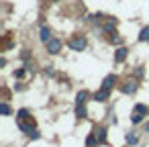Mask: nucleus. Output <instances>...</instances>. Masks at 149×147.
<instances>
[{
    "label": "nucleus",
    "mask_w": 149,
    "mask_h": 147,
    "mask_svg": "<svg viewBox=\"0 0 149 147\" xmlns=\"http://www.w3.org/2000/svg\"><path fill=\"white\" fill-rule=\"evenodd\" d=\"M137 141H139V139H137V135H133V133H129V135H127V143H131V145H135Z\"/></svg>",
    "instance_id": "f3484780"
},
{
    "label": "nucleus",
    "mask_w": 149,
    "mask_h": 147,
    "mask_svg": "<svg viewBox=\"0 0 149 147\" xmlns=\"http://www.w3.org/2000/svg\"><path fill=\"white\" fill-rule=\"evenodd\" d=\"M108 41H110L112 45H120V43H123V39H120V37H108Z\"/></svg>",
    "instance_id": "a211bd4d"
},
{
    "label": "nucleus",
    "mask_w": 149,
    "mask_h": 147,
    "mask_svg": "<svg viewBox=\"0 0 149 147\" xmlns=\"http://www.w3.org/2000/svg\"><path fill=\"white\" fill-rule=\"evenodd\" d=\"M114 82H116V76L114 74H108L104 80H102V88H106V90H110L112 86H114Z\"/></svg>",
    "instance_id": "39448f33"
},
{
    "label": "nucleus",
    "mask_w": 149,
    "mask_h": 147,
    "mask_svg": "<svg viewBox=\"0 0 149 147\" xmlns=\"http://www.w3.org/2000/svg\"><path fill=\"white\" fill-rule=\"evenodd\" d=\"M86 98H88V92H86V90L78 92V96H76V104H84V102H86Z\"/></svg>",
    "instance_id": "9b49d317"
},
{
    "label": "nucleus",
    "mask_w": 149,
    "mask_h": 147,
    "mask_svg": "<svg viewBox=\"0 0 149 147\" xmlns=\"http://www.w3.org/2000/svg\"><path fill=\"white\" fill-rule=\"evenodd\" d=\"M120 90H123L125 94H135V92H137V84H135V82H125V84L120 86Z\"/></svg>",
    "instance_id": "423d86ee"
},
{
    "label": "nucleus",
    "mask_w": 149,
    "mask_h": 147,
    "mask_svg": "<svg viewBox=\"0 0 149 147\" xmlns=\"http://www.w3.org/2000/svg\"><path fill=\"white\" fill-rule=\"evenodd\" d=\"M135 76L141 78V76H143V68H137V70H135Z\"/></svg>",
    "instance_id": "5701e85b"
},
{
    "label": "nucleus",
    "mask_w": 149,
    "mask_h": 147,
    "mask_svg": "<svg viewBox=\"0 0 149 147\" xmlns=\"http://www.w3.org/2000/svg\"><path fill=\"white\" fill-rule=\"evenodd\" d=\"M127 53H129V49L118 47V49H116V53H114V61H116V63H123V61L127 59Z\"/></svg>",
    "instance_id": "7ed1b4c3"
},
{
    "label": "nucleus",
    "mask_w": 149,
    "mask_h": 147,
    "mask_svg": "<svg viewBox=\"0 0 149 147\" xmlns=\"http://www.w3.org/2000/svg\"><path fill=\"white\" fill-rule=\"evenodd\" d=\"M33 127H35V123H33V125H27V123L19 121V129H21V131H25V133H31V131H35Z\"/></svg>",
    "instance_id": "f8f14e48"
},
{
    "label": "nucleus",
    "mask_w": 149,
    "mask_h": 147,
    "mask_svg": "<svg viewBox=\"0 0 149 147\" xmlns=\"http://www.w3.org/2000/svg\"><path fill=\"white\" fill-rule=\"evenodd\" d=\"M27 116H29V110H27V108H21V110H19V118L23 121V118H27Z\"/></svg>",
    "instance_id": "6ab92c4d"
},
{
    "label": "nucleus",
    "mask_w": 149,
    "mask_h": 147,
    "mask_svg": "<svg viewBox=\"0 0 149 147\" xmlns=\"http://www.w3.org/2000/svg\"><path fill=\"white\" fill-rule=\"evenodd\" d=\"M68 45H70V49H74V51H82V49H86V37H82V35H76V37H72L70 41H68Z\"/></svg>",
    "instance_id": "f257e3e1"
},
{
    "label": "nucleus",
    "mask_w": 149,
    "mask_h": 147,
    "mask_svg": "<svg viewBox=\"0 0 149 147\" xmlns=\"http://www.w3.org/2000/svg\"><path fill=\"white\" fill-rule=\"evenodd\" d=\"M53 2H59V0H53Z\"/></svg>",
    "instance_id": "b1692460"
},
{
    "label": "nucleus",
    "mask_w": 149,
    "mask_h": 147,
    "mask_svg": "<svg viewBox=\"0 0 149 147\" xmlns=\"http://www.w3.org/2000/svg\"><path fill=\"white\" fill-rule=\"evenodd\" d=\"M116 25H118L116 19H108V21L104 23V31H106V33H112V31L116 29Z\"/></svg>",
    "instance_id": "6e6552de"
},
{
    "label": "nucleus",
    "mask_w": 149,
    "mask_h": 147,
    "mask_svg": "<svg viewBox=\"0 0 149 147\" xmlns=\"http://www.w3.org/2000/svg\"><path fill=\"white\" fill-rule=\"evenodd\" d=\"M45 47H47V51H49L51 55H55V53H59V51H61V41H59V39H53V37H51V39H49V41L45 43Z\"/></svg>",
    "instance_id": "f03ea898"
},
{
    "label": "nucleus",
    "mask_w": 149,
    "mask_h": 147,
    "mask_svg": "<svg viewBox=\"0 0 149 147\" xmlns=\"http://www.w3.org/2000/svg\"><path fill=\"white\" fill-rule=\"evenodd\" d=\"M108 96H110V90H106V88H100V90L94 94V100H98V102H104V100H108Z\"/></svg>",
    "instance_id": "20e7f679"
},
{
    "label": "nucleus",
    "mask_w": 149,
    "mask_h": 147,
    "mask_svg": "<svg viewBox=\"0 0 149 147\" xmlns=\"http://www.w3.org/2000/svg\"><path fill=\"white\" fill-rule=\"evenodd\" d=\"M135 114L147 116V106H145V104H137V106H135Z\"/></svg>",
    "instance_id": "ddd939ff"
},
{
    "label": "nucleus",
    "mask_w": 149,
    "mask_h": 147,
    "mask_svg": "<svg viewBox=\"0 0 149 147\" xmlns=\"http://www.w3.org/2000/svg\"><path fill=\"white\" fill-rule=\"evenodd\" d=\"M86 145H88V147H96V145H98V139H96V135H90V137L86 139Z\"/></svg>",
    "instance_id": "2eb2a0df"
},
{
    "label": "nucleus",
    "mask_w": 149,
    "mask_h": 147,
    "mask_svg": "<svg viewBox=\"0 0 149 147\" xmlns=\"http://www.w3.org/2000/svg\"><path fill=\"white\" fill-rule=\"evenodd\" d=\"M23 76H25V70H17L15 72V78H23Z\"/></svg>",
    "instance_id": "4be33fe9"
},
{
    "label": "nucleus",
    "mask_w": 149,
    "mask_h": 147,
    "mask_svg": "<svg viewBox=\"0 0 149 147\" xmlns=\"http://www.w3.org/2000/svg\"><path fill=\"white\" fill-rule=\"evenodd\" d=\"M29 137H31V139H39L41 135H39V131H31V133H29Z\"/></svg>",
    "instance_id": "412c9836"
},
{
    "label": "nucleus",
    "mask_w": 149,
    "mask_h": 147,
    "mask_svg": "<svg viewBox=\"0 0 149 147\" xmlns=\"http://www.w3.org/2000/svg\"><path fill=\"white\" fill-rule=\"evenodd\" d=\"M131 121H133L135 125H139V123L143 121V116H141V114H135V112H133V118H131Z\"/></svg>",
    "instance_id": "aec40b11"
},
{
    "label": "nucleus",
    "mask_w": 149,
    "mask_h": 147,
    "mask_svg": "<svg viewBox=\"0 0 149 147\" xmlns=\"http://www.w3.org/2000/svg\"><path fill=\"white\" fill-rule=\"evenodd\" d=\"M39 37H41L43 43H47V41L51 39V31H49V27H41V35H39Z\"/></svg>",
    "instance_id": "9d476101"
},
{
    "label": "nucleus",
    "mask_w": 149,
    "mask_h": 147,
    "mask_svg": "<svg viewBox=\"0 0 149 147\" xmlns=\"http://www.w3.org/2000/svg\"><path fill=\"white\" fill-rule=\"evenodd\" d=\"M139 41H149V27L141 29V33H139Z\"/></svg>",
    "instance_id": "4468645a"
},
{
    "label": "nucleus",
    "mask_w": 149,
    "mask_h": 147,
    "mask_svg": "<svg viewBox=\"0 0 149 147\" xmlns=\"http://www.w3.org/2000/svg\"><path fill=\"white\" fill-rule=\"evenodd\" d=\"M76 116L78 118H86L88 116V110H86L84 104H76Z\"/></svg>",
    "instance_id": "1a4fd4ad"
},
{
    "label": "nucleus",
    "mask_w": 149,
    "mask_h": 147,
    "mask_svg": "<svg viewBox=\"0 0 149 147\" xmlns=\"http://www.w3.org/2000/svg\"><path fill=\"white\" fill-rule=\"evenodd\" d=\"M94 135H96L98 143H106V129H102V127H96V129H94Z\"/></svg>",
    "instance_id": "0eeeda50"
},
{
    "label": "nucleus",
    "mask_w": 149,
    "mask_h": 147,
    "mask_svg": "<svg viewBox=\"0 0 149 147\" xmlns=\"http://www.w3.org/2000/svg\"><path fill=\"white\" fill-rule=\"evenodd\" d=\"M0 112H2V114H10V106L6 102H2V104H0Z\"/></svg>",
    "instance_id": "dca6fc26"
}]
</instances>
